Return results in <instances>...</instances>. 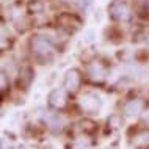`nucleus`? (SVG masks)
Instances as JSON below:
<instances>
[{
    "label": "nucleus",
    "instance_id": "obj_13",
    "mask_svg": "<svg viewBox=\"0 0 149 149\" xmlns=\"http://www.w3.org/2000/svg\"><path fill=\"white\" fill-rule=\"evenodd\" d=\"M90 146H91V141L88 140L86 135L77 136V138H74V141H72V149H86Z\"/></svg>",
    "mask_w": 149,
    "mask_h": 149
},
{
    "label": "nucleus",
    "instance_id": "obj_2",
    "mask_svg": "<svg viewBox=\"0 0 149 149\" xmlns=\"http://www.w3.org/2000/svg\"><path fill=\"white\" fill-rule=\"evenodd\" d=\"M85 75L91 83L100 85L108 79V66L102 60H97V58L90 60L85 66Z\"/></svg>",
    "mask_w": 149,
    "mask_h": 149
},
{
    "label": "nucleus",
    "instance_id": "obj_12",
    "mask_svg": "<svg viewBox=\"0 0 149 149\" xmlns=\"http://www.w3.org/2000/svg\"><path fill=\"white\" fill-rule=\"evenodd\" d=\"M134 144L136 148H146L149 146V132H140L138 135H135L134 138Z\"/></svg>",
    "mask_w": 149,
    "mask_h": 149
},
{
    "label": "nucleus",
    "instance_id": "obj_15",
    "mask_svg": "<svg viewBox=\"0 0 149 149\" xmlns=\"http://www.w3.org/2000/svg\"><path fill=\"white\" fill-rule=\"evenodd\" d=\"M6 38H8V30H6L5 25H2V24H0V44L5 42Z\"/></svg>",
    "mask_w": 149,
    "mask_h": 149
},
{
    "label": "nucleus",
    "instance_id": "obj_4",
    "mask_svg": "<svg viewBox=\"0 0 149 149\" xmlns=\"http://www.w3.org/2000/svg\"><path fill=\"white\" fill-rule=\"evenodd\" d=\"M102 97L93 91H85L79 99V107L85 115H97L102 108Z\"/></svg>",
    "mask_w": 149,
    "mask_h": 149
},
{
    "label": "nucleus",
    "instance_id": "obj_8",
    "mask_svg": "<svg viewBox=\"0 0 149 149\" xmlns=\"http://www.w3.org/2000/svg\"><path fill=\"white\" fill-rule=\"evenodd\" d=\"M44 121H46L49 130H52L54 134H60L66 127V119L60 113H46L44 115Z\"/></svg>",
    "mask_w": 149,
    "mask_h": 149
},
{
    "label": "nucleus",
    "instance_id": "obj_6",
    "mask_svg": "<svg viewBox=\"0 0 149 149\" xmlns=\"http://www.w3.org/2000/svg\"><path fill=\"white\" fill-rule=\"evenodd\" d=\"M47 104L55 108V110H61L68 105V91L64 88H55L49 93L47 96Z\"/></svg>",
    "mask_w": 149,
    "mask_h": 149
},
{
    "label": "nucleus",
    "instance_id": "obj_17",
    "mask_svg": "<svg viewBox=\"0 0 149 149\" xmlns=\"http://www.w3.org/2000/svg\"><path fill=\"white\" fill-rule=\"evenodd\" d=\"M61 2H75V0H61Z\"/></svg>",
    "mask_w": 149,
    "mask_h": 149
},
{
    "label": "nucleus",
    "instance_id": "obj_16",
    "mask_svg": "<svg viewBox=\"0 0 149 149\" xmlns=\"http://www.w3.org/2000/svg\"><path fill=\"white\" fill-rule=\"evenodd\" d=\"M141 35L144 36V38L149 39V25H146V27H144V29L141 30Z\"/></svg>",
    "mask_w": 149,
    "mask_h": 149
},
{
    "label": "nucleus",
    "instance_id": "obj_3",
    "mask_svg": "<svg viewBox=\"0 0 149 149\" xmlns=\"http://www.w3.org/2000/svg\"><path fill=\"white\" fill-rule=\"evenodd\" d=\"M107 11H108V17L115 22L124 24V22H129L132 19V8L124 0H113L108 5Z\"/></svg>",
    "mask_w": 149,
    "mask_h": 149
},
{
    "label": "nucleus",
    "instance_id": "obj_1",
    "mask_svg": "<svg viewBox=\"0 0 149 149\" xmlns=\"http://www.w3.org/2000/svg\"><path fill=\"white\" fill-rule=\"evenodd\" d=\"M29 50L36 60L44 61V63L54 60L55 54H57L54 42L50 41L49 36H44V35H33L31 36L29 39Z\"/></svg>",
    "mask_w": 149,
    "mask_h": 149
},
{
    "label": "nucleus",
    "instance_id": "obj_14",
    "mask_svg": "<svg viewBox=\"0 0 149 149\" xmlns=\"http://www.w3.org/2000/svg\"><path fill=\"white\" fill-rule=\"evenodd\" d=\"M79 126H80V129H82L85 134H91V132L96 130V123H94V121H91V119H83V121H80Z\"/></svg>",
    "mask_w": 149,
    "mask_h": 149
},
{
    "label": "nucleus",
    "instance_id": "obj_5",
    "mask_svg": "<svg viewBox=\"0 0 149 149\" xmlns=\"http://www.w3.org/2000/svg\"><path fill=\"white\" fill-rule=\"evenodd\" d=\"M82 82H83V77H82V72L75 68L72 69H68L66 74H64V79H63V88L66 90L68 93H77L82 86Z\"/></svg>",
    "mask_w": 149,
    "mask_h": 149
},
{
    "label": "nucleus",
    "instance_id": "obj_10",
    "mask_svg": "<svg viewBox=\"0 0 149 149\" xmlns=\"http://www.w3.org/2000/svg\"><path fill=\"white\" fill-rule=\"evenodd\" d=\"M33 79H35V72H33V69H31L30 66H22L21 71H19V79H17L19 86H21L22 90H27V88L31 85Z\"/></svg>",
    "mask_w": 149,
    "mask_h": 149
},
{
    "label": "nucleus",
    "instance_id": "obj_18",
    "mask_svg": "<svg viewBox=\"0 0 149 149\" xmlns=\"http://www.w3.org/2000/svg\"><path fill=\"white\" fill-rule=\"evenodd\" d=\"M0 93H2V90H0Z\"/></svg>",
    "mask_w": 149,
    "mask_h": 149
},
{
    "label": "nucleus",
    "instance_id": "obj_11",
    "mask_svg": "<svg viewBox=\"0 0 149 149\" xmlns=\"http://www.w3.org/2000/svg\"><path fill=\"white\" fill-rule=\"evenodd\" d=\"M135 13L143 19H149V2L148 0H136Z\"/></svg>",
    "mask_w": 149,
    "mask_h": 149
},
{
    "label": "nucleus",
    "instance_id": "obj_7",
    "mask_svg": "<svg viewBox=\"0 0 149 149\" xmlns=\"http://www.w3.org/2000/svg\"><path fill=\"white\" fill-rule=\"evenodd\" d=\"M57 22L58 25L64 30H69V31H75L82 27V21L77 14L74 13H61L57 17Z\"/></svg>",
    "mask_w": 149,
    "mask_h": 149
},
{
    "label": "nucleus",
    "instance_id": "obj_9",
    "mask_svg": "<svg viewBox=\"0 0 149 149\" xmlns=\"http://www.w3.org/2000/svg\"><path fill=\"white\" fill-rule=\"evenodd\" d=\"M143 110H144V100L143 99H130L123 105V115L129 116V118L141 115Z\"/></svg>",
    "mask_w": 149,
    "mask_h": 149
}]
</instances>
